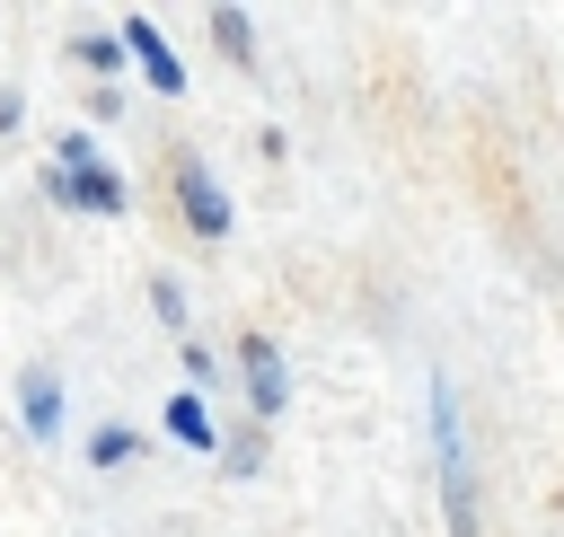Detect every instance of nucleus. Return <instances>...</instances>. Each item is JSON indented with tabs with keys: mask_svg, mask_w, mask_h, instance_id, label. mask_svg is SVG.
Segmentation results:
<instances>
[{
	"mask_svg": "<svg viewBox=\"0 0 564 537\" xmlns=\"http://www.w3.org/2000/svg\"><path fill=\"white\" fill-rule=\"evenodd\" d=\"M432 467H441L449 537H485V519H476V449H467V423H458V387L449 379H432Z\"/></svg>",
	"mask_w": 564,
	"mask_h": 537,
	"instance_id": "f257e3e1",
	"label": "nucleus"
},
{
	"mask_svg": "<svg viewBox=\"0 0 564 537\" xmlns=\"http://www.w3.org/2000/svg\"><path fill=\"white\" fill-rule=\"evenodd\" d=\"M53 194L79 202V211H123V176L97 167V141H88V132H62V150H53Z\"/></svg>",
	"mask_w": 564,
	"mask_h": 537,
	"instance_id": "f03ea898",
	"label": "nucleus"
},
{
	"mask_svg": "<svg viewBox=\"0 0 564 537\" xmlns=\"http://www.w3.org/2000/svg\"><path fill=\"white\" fill-rule=\"evenodd\" d=\"M115 44H132V62L150 70V88H159V97H185V70H176V53H167V35H159L150 18H132Z\"/></svg>",
	"mask_w": 564,
	"mask_h": 537,
	"instance_id": "7ed1b4c3",
	"label": "nucleus"
},
{
	"mask_svg": "<svg viewBox=\"0 0 564 537\" xmlns=\"http://www.w3.org/2000/svg\"><path fill=\"white\" fill-rule=\"evenodd\" d=\"M247 405L256 414H282V396H291V379H282V352H273V335H247Z\"/></svg>",
	"mask_w": 564,
	"mask_h": 537,
	"instance_id": "20e7f679",
	"label": "nucleus"
},
{
	"mask_svg": "<svg viewBox=\"0 0 564 537\" xmlns=\"http://www.w3.org/2000/svg\"><path fill=\"white\" fill-rule=\"evenodd\" d=\"M176 194H185V220H194L203 238H220V229H229V194L203 176V158H185V167H176Z\"/></svg>",
	"mask_w": 564,
	"mask_h": 537,
	"instance_id": "39448f33",
	"label": "nucleus"
},
{
	"mask_svg": "<svg viewBox=\"0 0 564 537\" xmlns=\"http://www.w3.org/2000/svg\"><path fill=\"white\" fill-rule=\"evenodd\" d=\"M18 405H26V431H35V440H53V431H62V379H53L44 361L18 379Z\"/></svg>",
	"mask_w": 564,
	"mask_h": 537,
	"instance_id": "423d86ee",
	"label": "nucleus"
},
{
	"mask_svg": "<svg viewBox=\"0 0 564 537\" xmlns=\"http://www.w3.org/2000/svg\"><path fill=\"white\" fill-rule=\"evenodd\" d=\"M167 431H176L185 449H212V440H220L212 414H203V396H167Z\"/></svg>",
	"mask_w": 564,
	"mask_h": 537,
	"instance_id": "0eeeda50",
	"label": "nucleus"
},
{
	"mask_svg": "<svg viewBox=\"0 0 564 537\" xmlns=\"http://www.w3.org/2000/svg\"><path fill=\"white\" fill-rule=\"evenodd\" d=\"M212 35H220V53L229 62H247L256 44H247V9H212Z\"/></svg>",
	"mask_w": 564,
	"mask_h": 537,
	"instance_id": "6e6552de",
	"label": "nucleus"
},
{
	"mask_svg": "<svg viewBox=\"0 0 564 537\" xmlns=\"http://www.w3.org/2000/svg\"><path fill=\"white\" fill-rule=\"evenodd\" d=\"M88 458H97V467H123V458H132V431H115V423H106V431L88 440Z\"/></svg>",
	"mask_w": 564,
	"mask_h": 537,
	"instance_id": "1a4fd4ad",
	"label": "nucleus"
},
{
	"mask_svg": "<svg viewBox=\"0 0 564 537\" xmlns=\"http://www.w3.org/2000/svg\"><path fill=\"white\" fill-rule=\"evenodd\" d=\"M115 53H123L115 35H79V62H88V70H115Z\"/></svg>",
	"mask_w": 564,
	"mask_h": 537,
	"instance_id": "9d476101",
	"label": "nucleus"
}]
</instances>
